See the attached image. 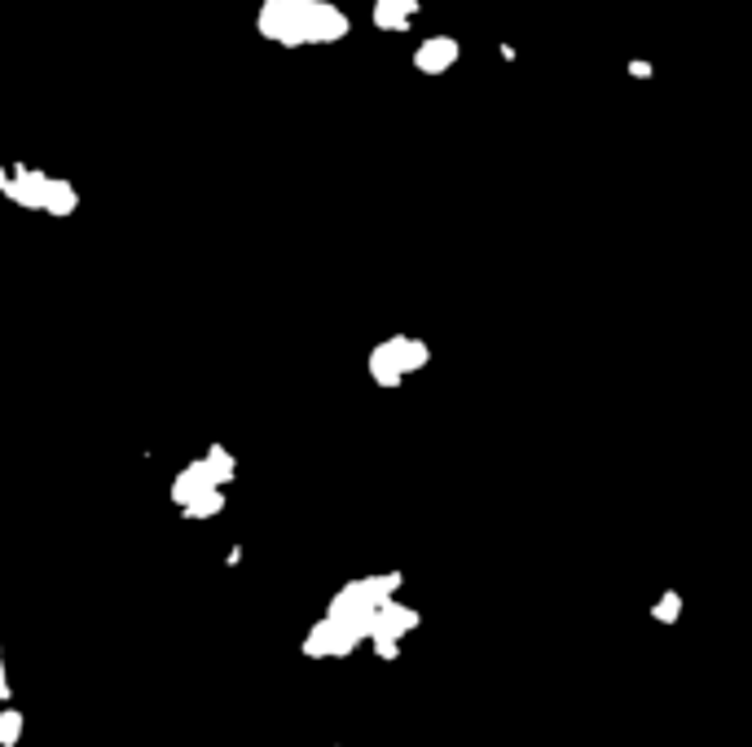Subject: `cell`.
Returning a JSON list of instances; mask_svg holds the SVG:
<instances>
[{
	"instance_id": "cell-1",
	"label": "cell",
	"mask_w": 752,
	"mask_h": 747,
	"mask_svg": "<svg viewBox=\"0 0 752 747\" xmlns=\"http://www.w3.org/2000/svg\"><path fill=\"white\" fill-rule=\"evenodd\" d=\"M423 365H427V343H418V339H387L383 348H374V356H370V374H374V383H383V387H396L405 374L423 370Z\"/></svg>"
}]
</instances>
